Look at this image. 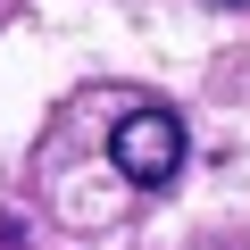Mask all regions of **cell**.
I'll list each match as a JSON object with an SVG mask.
<instances>
[{
    "label": "cell",
    "instance_id": "cell-2",
    "mask_svg": "<svg viewBox=\"0 0 250 250\" xmlns=\"http://www.w3.org/2000/svg\"><path fill=\"white\" fill-rule=\"evenodd\" d=\"M225 9H242V0H225Z\"/></svg>",
    "mask_w": 250,
    "mask_h": 250
},
{
    "label": "cell",
    "instance_id": "cell-1",
    "mask_svg": "<svg viewBox=\"0 0 250 250\" xmlns=\"http://www.w3.org/2000/svg\"><path fill=\"white\" fill-rule=\"evenodd\" d=\"M108 159H117L125 184H142V192L175 184L184 175V117L159 108V100H134V108L117 117V134H108Z\"/></svg>",
    "mask_w": 250,
    "mask_h": 250
}]
</instances>
